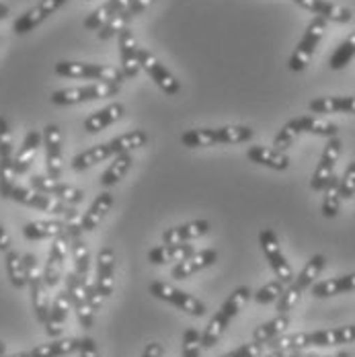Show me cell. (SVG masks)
I'll return each mask as SVG.
<instances>
[{
	"label": "cell",
	"instance_id": "obj_4",
	"mask_svg": "<svg viewBox=\"0 0 355 357\" xmlns=\"http://www.w3.org/2000/svg\"><path fill=\"white\" fill-rule=\"evenodd\" d=\"M302 134H310V136H320V138H335L339 136V126L331 123L322 117L315 115H302V117H294L285 123L284 128L278 132V136L273 138V148L285 152L292 144L296 142L298 136Z\"/></svg>",
	"mask_w": 355,
	"mask_h": 357
},
{
	"label": "cell",
	"instance_id": "obj_58",
	"mask_svg": "<svg viewBox=\"0 0 355 357\" xmlns=\"http://www.w3.org/2000/svg\"><path fill=\"white\" fill-rule=\"evenodd\" d=\"M2 354H6V345H4V343L0 341V356H2Z\"/></svg>",
	"mask_w": 355,
	"mask_h": 357
},
{
	"label": "cell",
	"instance_id": "obj_25",
	"mask_svg": "<svg viewBox=\"0 0 355 357\" xmlns=\"http://www.w3.org/2000/svg\"><path fill=\"white\" fill-rule=\"evenodd\" d=\"M70 308V300H68V294L66 291H60V294L54 296V300L50 304V317H47V322L43 324L45 326V333L52 339H58L62 335V328L66 324Z\"/></svg>",
	"mask_w": 355,
	"mask_h": 357
},
{
	"label": "cell",
	"instance_id": "obj_23",
	"mask_svg": "<svg viewBox=\"0 0 355 357\" xmlns=\"http://www.w3.org/2000/svg\"><path fill=\"white\" fill-rule=\"evenodd\" d=\"M298 6L315 13L317 17H322L326 23L333 21V23H349L354 19V13L345 6H339L335 2H328V0H294Z\"/></svg>",
	"mask_w": 355,
	"mask_h": 357
},
{
	"label": "cell",
	"instance_id": "obj_14",
	"mask_svg": "<svg viewBox=\"0 0 355 357\" xmlns=\"http://www.w3.org/2000/svg\"><path fill=\"white\" fill-rule=\"evenodd\" d=\"M341 150H343V142L339 136L335 138H328V142L324 146L322 154H320L319 165L315 169V175L310 178V189L312 191H322L326 187V183L331 181V177L335 175V165L341 156Z\"/></svg>",
	"mask_w": 355,
	"mask_h": 357
},
{
	"label": "cell",
	"instance_id": "obj_49",
	"mask_svg": "<svg viewBox=\"0 0 355 357\" xmlns=\"http://www.w3.org/2000/svg\"><path fill=\"white\" fill-rule=\"evenodd\" d=\"M261 351H263V345L250 341V343H245V345L232 349L230 354H226V356L222 357H261Z\"/></svg>",
	"mask_w": 355,
	"mask_h": 357
},
{
	"label": "cell",
	"instance_id": "obj_27",
	"mask_svg": "<svg viewBox=\"0 0 355 357\" xmlns=\"http://www.w3.org/2000/svg\"><path fill=\"white\" fill-rule=\"evenodd\" d=\"M113 208V195L109 193V191H101L95 199H93V204L89 206V210L82 214V218L78 220V226H80V230L82 232H93L103 220H105L107 212Z\"/></svg>",
	"mask_w": 355,
	"mask_h": 357
},
{
	"label": "cell",
	"instance_id": "obj_24",
	"mask_svg": "<svg viewBox=\"0 0 355 357\" xmlns=\"http://www.w3.org/2000/svg\"><path fill=\"white\" fill-rule=\"evenodd\" d=\"M72 222L66 220H36L23 226V236L27 241H43V238H56L60 234H68Z\"/></svg>",
	"mask_w": 355,
	"mask_h": 357
},
{
	"label": "cell",
	"instance_id": "obj_29",
	"mask_svg": "<svg viewBox=\"0 0 355 357\" xmlns=\"http://www.w3.org/2000/svg\"><path fill=\"white\" fill-rule=\"evenodd\" d=\"M41 144H43V136H41V132H37V130H31V132L25 136L23 144L19 146V150H17L15 156H13V167H15L17 177H19V175H25V173L29 171V167H31V162H33V158H36L37 150H39Z\"/></svg>",
	"mask_w": 355,
	"mask_h": 357
},
{
	"label": "cell",
	"instance_id": "obj_34",
	"mask_svg": "<svg viewBox=\"0 0 355 357\" xmlns=\"http://www.w3.org/2000/svg\"><path fill=\"white\" fill-rule=\"evenodd\" d=\"M132 165H134L132 152H126V154H119V156L111 158L109 167H107L105 171H103V175H101V187H103V189H109V187L117 185L121 178L130 173Z\"/></svg>",
	"mask_w": 355,
	"mask_h": 357
},
{
	"label": "cell",
	"instance_id": "obj_3",
	"mask_svg": "<svg viewBox=\"0 0 355 357\" xmlns=\"http://www.w3.org/2000/svg\"><path fill=\"white\" fill-rule=\"evenodd\" d=\"M255 138L250 126H222V128H195L181 134L185 148H212L222 144H245Z\"/></svg>",
	"mask_w": 355,
	"mask_h": 357
},
{
	"label": "cell",
	"instance_id": "obj_50",
	"mask_svg": "<svg viewBox=\"0 0 355 357\" xmlns=\"http://www.w3.org/2000/svg\"><path fill=\"white\" fill-rule=\"evenodd\" d=\"M84 294H86V302H89V304H91V308L97 312V310L101 308V304L105 302V300L101 298V294H99L97 286H95L93 282H86V286H84Z\"/></svg>",
	"mask_w": 355,
	"mask_h": 357
},
{
	"label": "cell",
	"instance_id": "obj_40",
	"mask_svg": "<svg viewBox=\"0 0 355 357\" xmlns=\"http://www.w3.org/2000/svg\"><path fill=\"white\" fill-rule=\"evenodd\" d=\"M322 215L324 218H337L341 210V195H339V177L333 175L326 187L322 189Z\"/></svg>",
	"mask_w": 355,
	"mask_h": 357
},
{
	"label": "cell",
	"instance_id": "obj_16",
	"mask_svg": "<svg viewBox=\"0 0 355 357\" xmlns=\"http://www.w3.org/2000/svg\"><path fill=\"white\" fill-rule=\"evenodd\" d=\"M66 4V0H39L36 6H31L29 10H25L13 25V31L17 36H25L29 31H33L37 25H41L50 15H54L56 10H60Z\"/></svg>",
	"mask_w": 355,
	"mask_h": 357
},
{
	"label": "cell",
	"instance_id": "obj_17",
	"mask_svg": "<svg viewBox=\"0 0 355 357\" xmlns=\"http://www.w3.org/2000/svg\"><path fill=\"white\" fill-rule=\"evenodd\" d=\"M43 150H45V169L47 177H62V134L56 123H47L43 128Z\"/></svg>",
	"mask_w": 355,
	"mask_h": 357
},
{
	"label": "cell",
	"instance_id": "obj_31",
	"mask_svg": "<svg viewBox=\"0 0 355 357\" xmlns=\"http://www.w3.org/2000/svg\"><path fill=\"white\" fill-rule=\"evenodd\" d=\"M355 291V273H347L341 278H331L312 286V296L315 298H333L339 294H349Z\"/></svg>",
	"mask_w": 355,
	"mask_h": 357
},
{
	"label": "cell",
	"instance_id": "obj_10",
	"mask_svg": "<svg viewBox=\"0 0 355 357\" xmlns=\"http://www.w3.org/2000/svg\"><path fill=\"white\" fill-rule=\"evenodd\" d=\"M259 245H261V249L265 252V257H267V261H269V267L273 269L275 278H278L280 282H284L285 286L292 284L296 275H294V269H292L289 261L285 259L278 234H275L271 228L261 230V232H259Z\"/></svg>",
	"mask_w": 355,
	"mask_h": 357
},
{
	"label": "cell",
	"instance_id": "obj_53",
	"mask_svg": "<svg viewBox=\"0 0 355 357\" xmlns=\"http://www.w3.org/2000/svg\"><path fill=\"white\" fill-rule=\"evenodd\" d=\"M142 357H165V347H163L160 343L152 341V343H148V345L144 347Z\"/></svg>",
	"mask_w": 355,
	"mask_h": 357
},
{
	"label": "cell",
	"instance_id": "obj_5",
	"mask_svg": "<svg viewBox=\"0 0 355 357\" xmlns=\"http://www.w3.org/2000/svg\"><path fill=\"white\" fill-rule=\"evenodd\" d=\"M6 199H13L21 206H27V208H33L39 212H45V214L56 215L60 220H66V222H76L78 212L74 206H68L60 199H54L50 195H43V193H37L36 189L31 187H23V185H13V189L8 191Z\"/></svg>",
	"mask_w": 355,
	"mask_h": 357
},
{
	"label": "cell",
	"instance_id": "obj_18",
	"mask_svg": "<svg viewBox=\"0 0 355 357\" xmlns=\"http://www.w3.org/2000/svg\"><path fill=\"white\" fill-rule=\"evenodd\" d=\"M117 43H119V62H121L119 70L123 74V78H136L140 72V60H138L140 45L134 31L130 27L121 29L117 36Z\"/></svg>",
	"mask_w": 355,
	"mask_h": 357
},
{
	"label": "cell",
	"instance_id": "obj_42",
	"mask_svg": "<svg viewBox=\"0 0 355 357\" xmlns=\"http://www.w3.org/2000/svg\"><path fill=\"white\" fill-rule=\"evenodd\" d=\"M355 58V31L352 36L347 37L335 52H333V56H331V60H328V66H331V70H343L352 60Z\"/></svg>",
	"mask_w": 355,
	"mask_h": 357
},
{
	"label": "cell",
	"instance_id": "obj_2",
	"mask_svg": "<svg viewBox=\"0 0 355 357\" xmlns=\"http://www.w3.org/2000/svg\"><path fill=\"white\" fill-rule=\"evenodd\" d=\"M148 144V134L144 130H132L128 134H121L113 140L103 144H97L89 150H82L80 154H76L72 158L70 169L76 173H82L99 162H105L109 158H115L119 154H126V152H134L138 148H142Z\"/></svg>",
	"mask_w": 355,
	"mask_h": 357
},
{
	"label": "cell",
	"instance_id": "obj_7",
	"mask_svg": "<svg viewBox=\"0 0 355 357\" xmlns=\"http://www.w3.org/2000/svg\"><path fill=\"white\" fill-rule=\"evenodd\" d=\"M324 33H326V21L322 17H315L308 23V27H306L302 39H300V43L296 45L294 54L289 56L287 68L292 72L306 70V66L310 64V60H312V56H315V52H317L320 39L324 37Z\"/></svg>",
	"mask_w": 355,
	"mask_h": 357
},
{
	"label": "cell",
	"instance_id": "obj_55",
	"mask_svg": "<svg viewBox=\"0 0 355 357\" xmlns=\"http://www.w3.org/2000/svg\"><path fill=\"white\" fill-rule=\"evenodd\" d=\"M6 15H8V4L0 2V21H2V19H6Z\"/></svg>",
	"mask_w": 355,
	"mask_h": 357
},
{
	"label": "cell",
	"instance_id": "obj_39",
	"mask_svg": "<svg viewBox=\"0 0 355 357\" xmlns=\"http://www.w3.org/2000/svg\"><path fill=\"white\" fill-rule=\"evenodd\" d=\"M230 322H232V319L220 308L212 319H210L208 326L204 328V333H202V347H208V349L213 347L220 341V337L224 335V331L230 326Z\"/></svg>",
	"mask_w": 355,
	"mask_h": 357
},
{
	"label": "cell",
	"instance_id": "obj_20",
	"mask_svg": "<svg viewBox=\"0 0 355 357\" xmlns=\"http://www.w3.org/2000/svg\"><path fill=\"white\" fill-rule=\"evenodd\" d=\"M68 236H70V250L72 259H74V267L72 271L82 280V282H91V252L86 243L82 241V230L78 226V222H72L70 230H68Z\"/></svg>",
	"mask_w": 355,
	"mask_h": 357
},
{
	"label": "cell",
	"instance_id": "obj_35",
	"mask_svg": "<svg viewBox=\"0 0 355 357\" xmlns=\"http://www.w3.org/2000/svg\"><path fill=\"white\" fill-rule=\"evenodd\" d=\"M130 4V0H107L105 4H101L99 8H95L86 19H84V29L89 31H99L107 21L117 15L121 8H126Z\"/></svg>",
	"mask_w": 355,
	"mask_h": 357
},
{
	"label": "cell",
	"instance_id": "obj_46",
	"mask_svg": "<svg viewBox=\"0 0 355 357\" xmlns=\"http://www.w3.org/2000/svg\"><path fill=\"white\" fill-rule=\"evenodd\" d=\"M183 357H202V333L193 326L183 335Z\"/></svg>",
	"mask_w": 355,
	"mask_h": 357
},
{
	"label": "cell",
	"instance_id": "obj_43",
	"mask_svg": "<svg viewBox=\"0 0 355 357\" xmlns=\"http://www.w3.org/2000/svg\"><path fill=\"white\" fill-rule=\"evenodd\" d=\"M130 21H132L130 13H128L126 8H121L117 15H113V17L107 21L105 25L99 29V39L107 41V39H111V37L119 36V31H121V29H126V27L130 25Z\"/></svg>",
	"mask_w": 355,
	"mask_h": 357
},
{
	"label": "cell",
	"instance_id": "obj_45",
	"mask_svg": "<svg viewBox=\"0 0 355 357\" xmlns=\"http://www.w3.org/2000/svg\"><path fill=\"white\" fill-rule=\"evenodd\" d=\"M13 156H15V144H13L10 126H8L6 117L0 115V162L13 160Z\"/></svg>",
	"mask_w": 355,
	"mask_h": 357
},
{
	"label": "cell",
	"instance_id": "obj_38",
	"mask_svg": "<svg viewBox=\"0 0 355 357\" xmlns=\"http://www.w3.org/2000/svg\"><path fill=\"white\" fill-rule=\"evenodd\" d=\"M326 267V257L324 255H315L306 265H304V269L294 278V286L298 287L300 291H304V289H308V287L315 286V282H317V278H319L320 273H322V269Z\"/></svg>",
	"mask_w": 355,
	"mask_h": 357
},
{
	"label": "cell",
	"instance_id": "obj_1",
	"mask_svg": "<svg viewBox=\"0 0 355 357\" xmlns=\"http://www.w3.org/2000/svg\"><path fill=\"white\" fill-rule=\"evenodd\" d=\"M355 343V324H345L337 328H324V331H312V333H296V335H280L271 343V351H304L308 347H331V345H345Z\"/></svg>",
	"mask_w": 355,
	"mask_h": 357
},
{
	"label": "cell",
	"instance_id": "obj_60",
	"mask_svg": "<svg viewBox=\"0 0 355 357\" xmlns=\"http://www.w3.org/2000/svg\"><path fill=\"white\" fill-rule=\"evenodd\" d=\"M287 357H304V356H302L300 351H294V354H289V356H287Z\"/></svg>",
	"mask_w": 355,
	"mask_h": 357
},
{
	"label": "cell",
	"instance_id": "obj_19",
	"mask_svg": "<svg viewBox=\"0 0 355 357\" xmlns=\"http://www.w3.org/2000/svg\"><path fill=\"white\" fill-rule=\"evenodd\" d=\"M210 230H212V224L208 220H191V222L167 228L160 238L165 245H181V243L204 238L206 234H210Z\"/></svg>",
	"mask_w": 355,
	"mask_h": 357
},
{
	"label": "cell",
	"instance_id": "obj_12",
	"mask_svg": "<svg viewBox=\"0 0 355 357\" xmlns=\"http://www.w3.org/2000/svg\"><path fill=\"white\" fill-rule=\"evenodd\" d=\"M29 185L31 189H36L37 193H43V195H50L54 199H60L68 206H78L82 199H84V191L74 187V185H68V183H62L58 178H50L43 177V175H33L29 178Z\"/></svg>",
	"mask_w": 355,
	"mask_h": 357
},
{
	"label": "cell",
	"instance_id": "obj_13",
	"mask_svg": "<svg viewBox=\"0 0 355 357\" xmlns=\"http://www.w3.org/2000/svg\"><path fill=\"white\" fill-rule=\"evenodd\" d=\"M84 286H86V282H82L74 271H70L66 275V289L64 291L68 294L72 310L76 312V319L82 324V328H93V324H95V310L86 302Z\"/></svg>",
	"mask_w": 355,
	"mask_h": 357
},
{
	"label": "cell",
	"instance_id": "obj_32",
	"mask_svg": "<svg viewBox=\"0 0 355 357\" xmlns=\"http://www.w3.org/2000/svg\"><path fill=\"white\" fill-rule=\"evenodd\" d=\"M80 347V339H74V337H58L50 343H43V345H37L29 351L31 357H64L70 356L74 351H78Z\"/></svg>",
	"mask_w": 355,
	"mask_h": 357
},
{
	"label": "cell",
	"instance_id": "obj_8",
	"mask_svg": "<svg viewBox=\"0 0 355 357\" xmlns=\"http://www.w3.org/2000/svg\"><path fill=\"white\" fill-rule=\"evenodd\" d=\"M54 72L64 78H84L97 82H115L121 84L126 78L119 68L105 66V64H89V62H58Z\"/></svg>",
	"mask_w": 355,
	"mask_h": 357
},
{
	"label": "cell",
	"instance_id": "obj_47",
	"mask_svg": "<svg viewBox=\"0 0 355 357\" xmlns=\"http://www.w3.org/2000/svg\"><path fill=\"white\" fill-rule=\"evenodd\" d=\"M302 294H304V291H300L294 284H287L284 289V294L278 298V314H287V312L300 302Z\"/></svg>",
	"mask_w": 355,
	"mask_h": 357
},
{
	"label": "cell",
	"instance_id": "obj_54",
	"mask_svg": "<svg viewBox=\"0 0 355 357\" xmlns=\"http://www.w3.org/2000/svg\"><path fill=\"white\" fill-rule=\"evenodd\" d=\"M10 236H8V232H6V228H4V224L0 222V252L4 255V252H8L10 250Z\"/></svg>",
	"mask_w": 355,
	"mask_h": 357
},
{
	"label": "cell",
	"instance_id": "obj_37",
	"mask_svg": "<svg viewBox=\"0 0 355 357\" xmlns=\"http://www.w3.org/2000/svg\"><path fill=\"white\" fill-rule=\"evenodd\" d=\"M4 269H6L10 286L17 287V289H23L27 286V269H25L23 255H19L17 250L13 249L4 252Z\"/></svg>",
	"mask_w": 355,
	"mask_h": 357
},
{
	"label": "cell",
	"instance_id": "obj_33",
	"mask_svg": "<svg viewBox=\"0 0 355 357\" xmlns=\"http://www.w3.org/2000/svg\"><path fill=\"white\" fill-rule=\"evenodd\" d=\"M310 113H349L355 115V97H319L308 103Z\"/></svg>",
	"mask_w": 355,
	"mask_h": 357
},
{
	"label": "cell",
	"instance_id": "obj_48",
	"mask_svg": "<svg viewBox=\"0 0 355 357\" xmlns=\"http://www.w3.org/2000/svg\"><path fill=\"white\" fill-rule=\"evenodd\" d=\"M339 195L341 199H352L355 195V160L347 165L343 177H339Z\"/></svg>",
	"mask_w": 355,
	"mask_h": 357
},
{
	"label": "cell",
	"instance_id": "obj_21",
	"mask_svg": "<svg viewBox=\"0 0 355 357\" xmlns=\"http://www.w3.org/2000/svg\"><path fill=\"white\" fill-rule=\"evenodd\" d=\"M218 261V250L216 249H204V250H195L193 255L185 257L183 261H179L173 265L171 269V275L175 280H187L199 271H204L206 267H212L213 263Z\"/></svg>",
	"mask_w": 355,
	"mask_h": 357
},
{
	"label": "cell",
	"instance_id": "obj_51",
	"mask_svg": "<svg viewBox=\"0 0 355 357\" xmlns=\"http://www.w3.org/2000/svg\"><path fill=\"white\" fill-rule=\"evenodd\" d=\"M78 354H80V357H99L97 341H95L93 337H82V339H80Z\"/></svg>",
	"mask_w": 355,
	"mask_h": 357
},
{
	"label": "cell",
	"instance_id": "obj_57",
	"mask_svg": "<svg viewBox=\"0 0 355 357\" xmlns=\"http://www.w3.org/2000/svg\"><path fill=\"white\" fill-rule=\"evenodd\" d=\"M0 357H31V356H29V351H27V354H13V356H6V354H2Z\"/></svg>",
	"mask_w": 355,
	"mask_h": 357
},
{
	"label": "cell",
	"instance_id": "obj_6",
	"mask_svg": "<svg viewBox=\"0 0 355 357\" xmlns=\"http://www.w3.org/2000/svg\"><path fill=\"white\" fill-rule=\"evenodd\" d=\"M121 91V84L115 82H93L86 86H72V89H60L52 93V103L60 107L78 105V103H89L105 97H115Z\"/></svg>",
	"mask_w": 355,
	"mask_h": 357
},
{
	"label": "cell",
	"instance_id": "obj_30",
	"mask_svg": "<svg viewBox=\"0 0 355 357\" xmlns=\"http://www.w3.org/2000/svg\"><path fill=\"white\" fill-rule=\"evenodd\" d=\"M195 247L189 245V243H181V245H160V247H154V249L148 250V261L152 265H167V263H179L183 261L185 257L193 255Z\"/></svg>",
	"mask_w": 355,
	"mask_h": 357
},
{
	"label": "cell",
	"instance_id": "obj_26",
	"mask_svg": "<svg viewBox=\"0 0 355 357\" xmlns=\"http://www.w3.org/2000/svg\"><path fill=\"white\" fill-rule=\"evenodd\" d=\"M247 158L250 162L261 165V167L271 169V171H287L289 162H292L285 152H280L275 148H267V146H249Z\"/></svg>",
	"mask_w": 355,
	"mask_h": 357
},
{
	"label": "cell",
	"instance_id": "obj_52",
	"mask_svg": "<svg viewBox=\"0 0 355 357\" xmlns=\"http://www.w3.org/2000/svg\"><path fill=\"white\" fill-rule=\"evenodd\" d=\"M156 0H130V4L126 6V10L130 13V17L132 19H136L138 15H142L144 10L150 6V4H154Z\"/></svg>",
	"mask_w": 355,
	"mask_h": 357
},
{
	"label": "cell",
	"instance_id": "obj_59",
	"mask_svg": "<svg viewBox=\"0 0 355 357\" xmlns=\"http://www.w3.org/2000/svg\"><path fill=\"white\" fill-rule=\"evenodd\" d=\"M335 357H352V356H349L347 351H339V354H337V356H335Z\"/></svg>",
	"mask_w": 355,
	"mask_h": 357
},
{
	"label": "cell",
	"instance_id": "obj_41",
	"mask_svg": "<svg viewBox=\"0 0 355 357\" xmlns=\"http://www.w3.org/2000/svg\"><path fill=\"white\" fill-rule=\"evenodd\" d=\"M250 298H252V291H250L249 286H241L236 287L230 296H228V300L220 306L230 319H236L239 314H241V310L247 306V302H249Z\"/></svg>",
	"mask_w": 355,
	"mask_h": 357
},
{
	"label": "cell",
	"instance_id": "obj_15",
	"mask_svg": "<svg viewBox=\"0 0 355 357\" xmlns=\"http://www.w3.org/2000/svg\"><path fill=\"white\" fill-rule=\"evenodd\" d=\"M68 250H70V236L68 234H60L54 238L47 261H45V267H43V282L47 287H56L60 284Z\"/></svg>",
	"mask_w": 355,
	"mask_h": 357
},
{
	"label": "cell",
	"instance_id": "obj_56",
	"mask_svg": "<svg viewBox=\"0 0 355 357\" xmlns=\"http://www.w3.org/2000/svg\"><path fill=\"white\" fill-rule=\"evenodd\" d=\"M289 354H285V351H271L269 356H265V357H287Z\"/></svg>",
	"mask_w": 355,
	"mask_h": 357
},
{
	"label": "cell",
	"instance_id": "obj_11",
	"mask_svg": "<svg viewBox=\"0 0 355 357\" xmlns=\"http://www.w3.org/2000/svg\"><path fill=\"white\" fill-rule=\"evenodd\" d=\"M138 60H140V68L146 70V74L154 80V84H156L163 93H167V95H171V97H175V95L181 93V82H179L177 76L169 70L152 52L140 47Z\"/></svg>",
	"mask_w": 355,
	"mask_h": 357
},
{
	"label": "cell",
	"instance_id": "obj_61",
	"mask_svg": "<svg viewBox=\"0 0 355 357\" xmlns=\"http://www.w3.org/2000/svg\"><path fill=\"white\" fill-rule=\"evenodd\" d=\"M304 357H319V356H315V354H308V356H304Z\"/></svg>",
	"mask_w": 355,
	"mask_h": 357
},
{
	"label": "cell",
	"instance_id": "obj_28",
	"mask_svg": "<svg viewBox=\"0 0 355 357\" xmlns=\"http://www.w3.org/2000/svg\"><path fill=\"white\" fill-rule=\"evenodd\" d=\"M123 115H126V107L121 103H109L107 107L91 113L84 119V132L86 134H99V132L107 130L109 126L117 123Z\"/></svg>",
	"mask_w": 355,
	"mask_h": 357
},
{
	"label": "cell",
	"instance_id": "obj_22",
	"mask_svg": "<svg viewBox=\"0 0 355 357\" xmlns=\"http://www.w3.org/2000/svg\"><path fill=\"white\" fill-rule=\"evenodd\" d=\"M95 286L99 289L101 298L107 300L115 287V250L111 247L99 250L97 255V280Z\"/></svg>",
	"mask_w": 355,
	"mask_h": 357
},
{
	"label": "cell",
	"instance_id": "obj_44",
	"mask_svg": "<svg viewBox=\"0 0 355 357\" xmlns=\"http://www.w3.org/2000/svg\"><path fill=\"white\" fill-rule=\"evenodd\" d=\"M285 284L284 282H280V280H273V282H269V284H265L263 287H259L255 294H252V300L257 302V304H271V302H278V298L284 294Z\"/></svg>",
	"mask_w": 355,
	"mask_h": 357
},
{
	"label": "cell",
	"instance_id": "obj_9",
	"mask_svg": "<svg viewBox=\"0 0 355 357\" xmlns=\"http://www.w3.org/2000/svg\"><path fill=\"white\" fill-rule=\"evenodd\" d=\"M150 294L154 298L167 302V304L177 306L179 310H183L185 314H191V317H197V319L206 317V312H208L206 304L199 298H195V296H191V294H187V291H183L179 287L171 286L167 282H152L150 284Z\"/></svg>",
	"mask_w": 355,
	"mask_h": 357
},
{
	"label": "cell",
	"instance_id": "obj_36",
	"mask_svg": "<svg viewBox=\"0 0 355 357\" xmlns=\"http://www.w3.org/2000/svg\"><path fill=\"white\" fill-rule=\"evenodd\" d=\"M287 326H289V317L287 314H278L275 319L263 322L261 326H257L252 331V341L261 343V345H267L273 339H278L280 335H284L285 331H287Z\"/></svg>",
	"mask_w": 355,
	"mask_h": 357
}]
</instances>
